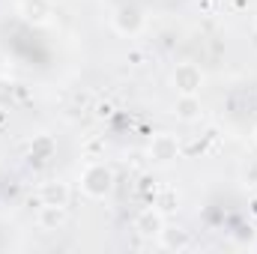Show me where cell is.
Segmentation results:
<instances>
[{
    "label": "cell",
    "mask_w": 257,
    "mask_h": 254,
    "mask_svg": "<svg viewBox=\"0 0 257 254\" xmlns=\"http://www.w3.org/2000/svg\"><path fill=\"white\" fill-rule=\"evenodd\" d=\"M159 224H162V221H159V215L147 212V215L138 221V230H141V233H162V230H159Z\"/></svg>",
    "instance_id": "3"
},
{
    "label": "cell",
    "mask_w": 257,
    "mask_h": 254,
    "mask_svg": "<svg viewBox=\"0 0 257 254\" xmlns=\"http://www.w3.org/2000/svg\"><path fill=\"white\" fill-rule=\"evenodd\" d=\"M156 147H159V159H162V162H168V159H174V150H171L174 144H171L168 138H162V141H159Z\"/></svg>",
    "instance_id": "4"
},
{
    "label": "cell",
    "mask_w": 257,
    "mask_h": 254,
    "mask_svg": "<svg viewBox=\"0 0 257 254\" xmlns=\"http://www.w3.org/2000/svg\"><path fill=\"white\" fill-rule=\"evenodd\" d=\"M168 245H180L183 248V245H189V239L183 233H168Z\"/></svg>",
    "instance_id": "6"
},
{
    "label": "cell",
    "mask_w": 257,
    "mask_h": 254,
    "mask_svg": "<svg viewBox=\"0 0 257 254\" xmlns=\"http://www.w3.org/2000/svg\"><path fill=\"white\" fill-rule=\"evenodd\" d=\"M194 108H197V105H194V99H183V105H180V114L189 120V117H194Z\"/></svg>",
    "instance_id": "5"
},
{
    "label": "cell",
    "mask_w": 257,
    "mask_h": 254,
    "mask_svg": "<svg viewBox=\"0 0 257 254\" xmlns=\"http://www.w3.org/2000/svg\"><path fill=\"white\" fill-rule=\"evenodd\" d=\"M84 189L90 191V194H105V191L111 189V174L105 168H90L87 177H84Z\"/></svg>",
    "instance_id": "1"
},
{
    "label": "cell",
    "mask_w": 257,
    "mask_h": 254,
    "mask_svg": "<svg viewBox=\"0 0 257 254\" xmlns=\"http://www.w3.org/2000/svg\"><path fill=\"white\" fill-rule=\"evenodd\" d=\"M177 78H180V90H183V93H194V90L200 87V75L194 72L192 66H183V69L177 72Z\"/></svg>",
    "instance_id": "2"
}]
</instances>
